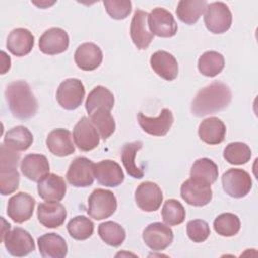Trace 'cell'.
<instances>
[{
    "label": "cell",
    "mask_w": 258,
    "mask_h": 258,
    "mask_svg": "<svg viewBox=\"0 0 258 258\" xmlns=\"http://www.w3.org/2000/svg\"><path fill=\"white\" fill-rule=\"evenodd\" d=\"M70 43V38L66 30L59 27H52L43 32L38 45L41 52L48 55H55L64 52Z\"/></svg>",
    "instance_id": "obj_17"
},
{
    "label": "cell",
    "mask_w": 258,
    "mask_h": 258,
    "mask_svg": "<svg viewBox=\"0 0 258 258\" xmlns=\"http://www.w3.org/2000/svg\"><path fill=\"white\" fill-rule=\"evenodd\" d=\"M204 21L210 32L215 34L224 33L232 25L231 10L224 2H212L205 9Z\"/></svg>",
    "instance_id": "obj_5"
},
{
    "label": "cell",
    "mask_w": 258,
    "mask_h": 258,
    "mask_svg": "<svg viewBox=\"0 0 258 258\" xmlns=\"http://www.w3.org/2000/svg\"><path fill=\"white\" fill-rule=\"evenodd\" d=\"M103 3L110 17L117 20L125 19L131 12V2L128 0H105Z\"/></svg>",
    "instance_id": "obj_42"
},
{
    "label": "cell",
    "mask_w": 258,
    "mask_h": 258,
    "mask_svg": "<svg viewBox=\"0 0 258 258\" xmlns=\"http://www.w3.org/2000/svg\"><path fill=\"white\" fill-rule=\"evenodd\" d=\"M67 229L73 239L84 241L92 236L94 232V223L85 216H77L70 220Z\"/></svg>",
    "instance_id": "obj_39"
},
{
    "label": "cell",
    "mask_w": 258,
    "mask_h": 258,
    "mask_svg": "<svg viewBox=\"0 0 258 258\" xmlns=\"http://www.w3.org/2000/svg\"><path fill=\"white\" fill-rule=\"evenodd\" d=\"M89 116H90V121L93 123V125L97 129L100 137L103 138L104 140L108 139L115 132V129H116L115 120L109 110L101 108L94 111Z\"/></svg>",
    "instance_id": "obj_35"
},
{
    "label": "cell",
    "mask_w": 258,
    "mask_h": 258,
    "mask_svg": "<svg viewBox=\"0 0 258 258\" xmlns=\"http://www.w3.org/2000/svg\"><path fill=\"white\" fill-rule=\"evenodd\" d=\"M207 5L206 0H181L177 4L176 15L185 24H195L205 12Z\"/></svg>",
    "instance_id": "obj_31"
},
{
    "label": "cell",
    "mask_w": 258,
    "mask_h": 258,
    "mask_svg": "<svg viewBox=\"0 0 258 258\" xmlns=\"http://www.w3.org/2000/svg\"><path fill=\"white\" fill-rule=\"evenodd\" d=\"M67 218V210L59 202H45L38 205L37 219L46 228L60 227Z\"/></svg>",
    "instance_id": "obj_22"
},
{
    "label": "cell",
    "mask_w": 258,
    "mask_h": 258,
    "mask_svg": "<svg viewBox=\"0 0 258 258\" xmlns=\"http://www.w3.org/2000/svg\"><path fill=\"white\" fill-rule=\"evenodd\" d=\"M34 207L35 200L30 195L20 191L8 200L7 215L13 222L21 224L32 217Z\"/></svg>",
    "instance_id": "obj_11"
},
{
    "label": "cell",
    "mask_w": 258,
    "mask_h": 258,
    "mask_svg": "<svg viewBox=\"0 0 258 258\" xmlns=\"http://www.w3.org/2000/svg\"><path fill=\"white\" fill-rule=\"evenodd\" d=\"M75 144L82 151H91L95 149L100 142V135L87 117H82L75 125L73 131Z\"/></svg>",
    "instance_id": "obj_18"
},
{
    "label": "cell",
    "mask_w": 258,
    "mask_h": 258,
    "mask_svg": "<svg viewBox=\"0 0 258 258\" xmlns=\"http://www.w3.org/2000/svg\"><path fill=\"white\" fill-rule=\"evenodd\" d=\"M46 146L48 150L59 157L71 155L75 152L72 133L62 128L50 131L46 137Z\"/></svg>",
    "instance_id": "obj_25"
},
{
    "label": "cell",
    "mask_w": 258,
    "mask_h": 258,
    "mask_svg": "<svg viewBox=\"0 0 258 258\" xmlns=\"http://www.w3.org/2000/svg\"><path fill=\"white\" fill-rule=\"evenodd\" d=\"M33 142V135L24 126H16L8 130L4 136L6 145L17 151H24L30 147Z\"/></svg>",
    "instance_id": "obj_34"
},
{
    "label": "cell",
    "mask_w": 258,
    "mask_h": 258,
    "mask_svg": "<svg viewBox=\"0 0 258 258\" xmlns=\"http://www.w3.org/2000/svg\"><path fill=\"white\" fill-rule=\"evenodd\" d=\"M137 119L141 129L153 136H164L174 122L172 112L166 108L162 109L159 115L154 118L145 116L142 112H139Z\"/></svg>",
    "instance_id": "obj_13"
},
{
    "label": "cell",
    "mask_w": 258,
    "mask_h": 258,
    "mask_svg": "<svg viewBox=\"0 0 258 258\" xmlns=\"http://www.w3.org/2000/svg\"><path fill=\"white\" fill-rule=\"evenodd\" d=\"M232 100L230 88L222 82H213L201 89L191 102V113L197 117L215 114L226 109Z\"/></svg>",
    "instance_id": "obj_1"
},
{
    "label": "cell",
    "mask_w": 258,
    "mask_h": 258,
    "mask_svg": "<svg viewBox=\"0 0 258 258\" xmlns=\"http://www.w3.org/2000/svg\"><path fill=\"white\" fill-rule=\"evenodd\" d=\"M85 97V87L79 79H67L62 81L56 91L57 103L66 110L79 108Z\"/></svg>",
    "instance_id": "obj_8"
},
{
    "label": "cell",
    "mask_w": 258,
    "mask_h": 258,
    "mask_svg": "<svg viewBox=\"0 0 258 258\" xmlns=\"http://www.w3.org/2000/svg\"><path fill=\"white\" fill-rule=\"evenodd\" d=\"M34 45V36L26 28H15L13 29L6 41L8 50L16 56H24L28 54Z\"/></svg>",
    "instance_id": "obj_26"
},
{
    "label": "cell",
    "mask_w": 258,
    "mask_h": 258,
    "mask_svg": "<svg viewBox=\"0 0 258 258\" xmlns=\"http://www.w3.org/2000/svg\"><path fill=\"white\" fill-rule=\"evenodd\" d=\"M148 26L152 34L159 37H172L178 29L173 15L161 7L154 8L148 14Z\"/></svg>",
    "instance_id": "obj_9"
},
{
    "label": "cell",
    "mask_w": 258,
    "mask_h": 258,
    "mask_svg": "<svg viewBox=\"0 0 258 258\" xmlns=\"http://www.w3.org/2000/svg\"><path fill=\"white\" fill-rule=\"evenodd\" d=\"M20 160V153L5 143L1 144L0 153V191L7 196L13 194L19 186L20 175L17 165Z\"/></svg>",
    "instance_id": "obj_3"
},
{
    "label": "cell",
    "mask_w": 258,
    "mask_h": 258,
    "mask_svg": "<svg viewBox=\"0 0 258 258\" xmlns=\"http://www.w3.org/2000/svg\"><path fill=\"white\" fill-rule=\"evenodd\" d=\"M198 133L202 141L210 145H216L224 141L226 136V126L221 119L210 117L201 122Z\"/></svg>",
    "instance_id": "obj_28"
},
{
    "label": "cell",
    "mask_w": 258,
    "mask_h": 258,
    "mask_svg": "<svg viewBox=\"0 0 258 258\" xmlns=\"http://www.w3.org/2000/svg\"><path fill=\"white\" fill-rule=\"evenodd\" d=\"M115 99L113 93L103 86L95 87L88 95L86 100V110L89 115L98 109H106L111 111L114 107Z\"/></svg>",
    "instance_id": "obj_29"
},
{
    "label": "cell",
    "mask_w": 258,
    "mask_h": 258,
    "mask_svg": "<svg viewBox=\"0 0 258 258\" xmlns=\"http://www.w3.org/2000/svg\"><path fill=\"white\" fill-rule=\"evenodd\" d=\"M38 196L47 202H59L67 192V183L64 179L55 174L48 173L37 183Z\"/></svg>",
    "instance_id": "obj_20"
},
{
    "label": "cell",
    "mask_w": 258,
    "mask_h": 258,
    "mask_svg": "<svg viewBox=\"0 0 258 258\" xmlns=\"http://www.w3.org/2000/svg\"><path fill=\"white\" fill-rule=\"evenodd\" d=\"M252 155L250 147L244 142H231L224 149V158L230 164L242 165L247 163Z\"/></svg>",
    "instance_id": "obj_38"
},
{
    "label": "cell",
    "mask_w": 258,
    "mask_h": 258,
    "mask_svg": "<svg viewBox=\"0 0 258 258\" xmlns=\"http://www.w3.org/2000/svg\"><path fill=\"white\" fill-rule=\"evenodd\" d=\"M186 234L191 241L202 243L205 242L210 236V227L204 220H191L186 225Z\"/></svg>",
    "instance_id": "obj_41"
},
{
    "label": "cell",
    "mask_w": 258,
    "mask_h": 258,
    "mask_svg": "<svg viewBox=\"0 0 258 258\" xmlns=\"http://www.w3.org/2000/svg\"><path fill=\"white\" fill-rule=\"evenodd\" d=\"M94 162L87 157L75 158L69 166L67 179L76 187H87L94 182Z\"/></svg>",
    "instance_id": "obj_10"
},
{
    "label": "cell",
    "mask_w": 258,
    "mask_h": 258,
    "mask_svg": "<svg viewBox=\"0 0 258 258\" xmlns=\"http://www.w3.org/2000/svg\"><path fill=\"white\" fill-rule=\"evenodd\" d=\"M161 216L163 222L167 226H176L184 221L185 210L180 202L174 199H169L163 204Z\"/></svg>",
    "instance_id": "obj_40"
},
{
    "label": "cell",
    "mask_w": 258,
    "mask_h": 258,
    "mask_svg": "<svg viewBox=\"0 0 258 258\" xmlns=\"http://www.w3.org/2000/svg\"><path fill=\"white\" fill-rule=\"evenodd\" d=\"M20 169L26 178L38 182L49 173V162L45 155L30 153L22 159Z\"/></svg>",
    "instance_id": "obj_21"
},
{
    "label": "cell",
    "mask_w": 258,
    "mask_h": 258,
    "mask_svg": "<svg viewBox=\"0 0 258 258\" xmlns=\"http://www.w3.org/2000/svg\"><path fill=\"white\" fill-rule=\"evenodd\" d=\"M116 210L117 199L111 190L97 188L93 190L88 199L87 213L97 221L111 217Z\"/></svg>",
    "instance_id": "obj_4"
},
{
    "label": "cell",
    "mask_w": 258,
    "mask_h": 258,
    "mask_svg": "<svg viewBox=\"0 0 258 258\" xmlns=\"http://www.w3.org/2000/svg\"><path fill=\"white\" fill-rule=\"evenodd\" d=\"M7 252L15 257H24L35 250L32 236L24 229L16 227L1 237Z\"/></svg>",
    "instance_id": "obj_6"
},
{
    "label": "cell",
    "mask_w": 258,
    "mask_h": 258,
    "mask_svg": "<svg viewBox=\"0 0 258 258\" xmlns=\"http://www.w3.org/2000/svg\"><path fill=\"white\" fill-rule=\"evenodd\" d=\"M151 69L166 81H173L178 75L176 58L165 50H157L150 57Z\"/></svg>",
    "instance_id": "obj_24"
},
{
    "label": "cell",
    "mask_w": 258,
    "mask_h": 258,
    "mask_svg": "<svg viewBox=\"0 0 258 258\" xmlns=\"http://www.w3.org/2000/svg\"><path fill=\"white\" fill-rule=\"evenodd\" d=\"M241 228V222L237 215L232 213H223L214 221V229L217 234L224 237H232L238 234Z\"/></svg>",
    "instance_id": "obj_37"
},
{
    "label": "cell",
    "mask_w": 258,
    "mask_h": 258,
    "mask_svg": "<svg viewBox=\"0 0 258 258\" xmlns=\"http://www.w3.org/2000/svg\"><path fill=\"white\" fill-rule=\"evenodd\" d=\"M98 233L100 238L106 244L113 247L120 246L126 238V232L124 228L113 221L101 223L98 227Z\"/></svg>",
    "instance_id": "obj_36"
},
{
    "label": "cell",
    "mask_w": 258,
    "mask_h": 258,
    "mask_svg": "<svg viewBox=\"0 0 258 258\" xmlns=\"http://www.w3.org/2000/svg\"><path fill=\"white\" fill-rule=\"evenodd\" d=\"M163 200L161 188L152 181L141 182L135 190V202L144 212H155Z\"/></svg>",
    "instance_id": "obj_16"
},
{
    "label": "cell",
    "mask_w": 258,
    "mask_h": 258,
    "mask_svg": "<svg viewBox=\"0 0 258 258\" xmlns=\"http://www.w3.org/2000/svg\"><path fill=\"white\" fill-rule=\"evenodd\" d=\"M75 62L83 71H94L101 64L103 60V52L101 48L93 42H85L76 49Z\"/></svg>",
    "instance_id": "obj_23"
},
{
    "label": "cell",
    "mask_w": 258,
    "mask_h": 258,
    "mask_svg": "<svg viewBox=\"0 0 258 258\" xmlns=\"http://www.w3.org/2000/svg\"><path fill=\"white\" fill-rule=\"evenodd\" d=\"M5 98L12 115L19 120H27L35 116L38 104L29 87L22 80L11 82L5 90Z\"/></svg>",
    "instance_id": "obj_2"
},
{
    "label": "cell",
    "mask_w": 258,
    "mask_h": 258,
    "mask_svg": "<svg viewBox=\"0 0 258 258\" xmlns=\"http://www.w3.org/2000/svg\"><path fill=\"white\" fill-rule=\"evenodd\" d=\"M180 196L190 206L204 207L211 202L213 191L211 185L189 178L181 184Z\"/></svg>",
    "instance_id": "obj_15"
},
{
    "label": "cell",
    "mask_w": 258,
    "mask_h": 258,
    "mask_svg": "<svg viewBox=\"0 0 258 258\" xmlns=\"http://www.w3.org/2000/svg\"><path fill=\"white\" fill-rule=\"evenodd\" d=\"M218 165L210 158L197 159L190 168V178L211 185L218 178Z\"/></svg>",
    "instance_id": "obj_30"
},
{
    "label": "cell",
    "mask_w": 258,
    "mask_h": 258,
    "mask_svg": "<svg viewBox=\"0 0 258 258\" xmlns=\"http://www.w3.org/2000/svg\"><path fill=\"white\" fill-rule=\"evenodd\" d=\"M39 253L43 258H63L68 254L66 240L55 234L47 233L37 239Z\"/></svg>",
    "instance_id": "obj_27"
},
{
    "label": "cell",
    "mask_w": 258,
    "mask_h": 258,
    "mask_svg": "<svg viewBox=\"0 0 258 258\" xmlns=\"http://www.w3.org/2000/svg\"><path fill=\"white\" fill-rule=\"evenodd\" d=\"M130 36L138 49H146L153 40V34L148 26V13L141 9L134 11L131 24Z\"/></svg>",
    "instance_id": "obj_14"
},
{
    "label": "cell",
    "mask_w": 258,
    "mask_h": 258,
    "mask_svg": "<svg viewBox=\"0 0 258 258\" xmlns=\"http://www.w3.org/2000/svg\"><path fill=\"white\" fill-rule=\"evenodd\" d=\"M94 176L100 184L109 187L120 185L125 177L119 163L110 159L94 163Z\"/></svg>",
    "instance_id": "obj_19"
},
{
    "label": "cell",
    "mask_w": 258,
    "mask_h": 258,
    "mask_svg": "<svg viewBox=\"0 0 258 258\" xmlns=\"http://www.w3.org/2000/svg\"><path fill=\"white\" fill-rule=\"evenodd\" d=\"M142 238L151 250L162 251L172 243L173 232L168 226L160 222H155L149 224L144 229Z\"/></svg>",
    "instance_id": "obj_12"
},
{
    "label": "cell",
    "mask_w": 258,
    "mask_h": 258,
    "mask_svg": "<svg viewBox=\"0 0 258 258\" xmlns=\"http://www.w3.org/2000/svg\"><path fill=\"white\" fill-rule=\"evenodd\" d=\"M142 142L139 140L125 143L121 151V159L128 174L136 179H140L144 176V172L135 163V156L139 149L142 147Z\"/></svg>",
    "instance_id": "obj_33"
},
{
    "label": "cell",
    "mask_w": 258,
    "mask_h": 258,
    "mask_svg": "<svg viewBox=\"0 0 258 258\" xmlns=\"http://www.w3.org/2000/svg\"><path fill=\"white\" fill-rule=\"evenodd\" d=\"M225 67V58L218 51L210 50L204 52L198 60V69L200 73L206 77H216Z\"/></svg>",
    "instance_id": "obj_32"
},
{
    "label": "cell",
    "mask_w": 258,
    "mask_h": 258,
    "mask_svg": "<svg viewBox=\"0 0 258 258\" xmlns=\"http://www.w3.org/2000/svg\"><path fill=\"white\" fill-rule=\"evenodd\" d=\"M222 184L227 195L235 199H241L250 192L252 188V178L244 169L231 168L224 172Z\"/></svg>",
    "instance_id": "obj_7"
}]
</instances>
